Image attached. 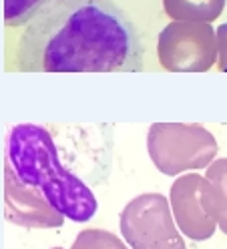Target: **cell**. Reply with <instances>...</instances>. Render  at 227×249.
<instances>
[{
    "mask_svg": "<svg viewBox=\"0 0 227 249\" xmlns=\"http://www.w3.org/2000/svg\"><path fill=\"white\" fill-rule=\"evenodd\" d=\"M24 72H141V36L111 0H49L18 44Z\"/></svg>",
    "mask_w": 227,
    "mask_h": 249,
    "instance_id": "obj_1",
    "label": "cell"
},
{
    "mask_svg": "<svg viewBox=\"0 0 227 249\" xmlns=\"http://www.w3.org/2000/svg\"><path fill=\"white\" fill-rule=\"evenodd\" d=\"M49 0H4V22L6 26L28 24L35 14Z\"/></svg>",
    "mask_w": 227,
    "mask_h": 249,
    "instance_id": "obj_3",
    "label": "cell"
},
{
    "mask_svg": "<svg viewBox=\"0 0 227 249\" xmlns=\"http://www.w3.org/2000/svg\"><path fill=\"white\" fill-rule=\"evenodd\" d=\"M8 167L18 183L36 189L67 219L85 223L97 213L90 187L58 159L52 135L33 123L14 124L8 133Z\"/></svg>",
    "mask_w": 227,
    "mask_h": 249,
    "instance_id": "obj_2",
    "label": "cell"
}]
</instances>
